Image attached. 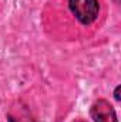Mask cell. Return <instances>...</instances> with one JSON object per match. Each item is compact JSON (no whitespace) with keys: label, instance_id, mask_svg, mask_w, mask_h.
Returning <instances> with one entry per match:
<instances>
[{"label":"cell","instance_id":"cell-1","mask_svg":"<svg viewBox=\"0 0 121 122\" xmlns=\"http://www.w3.org/2000/svg\"><path fill=\"white\" fill-rule=\"evenodd\" d=\"M67 6H68L70 13L83 26L93 24L100 16L98 0H68Z\"/></svg>","mask_w":121,"mask_h":122},{"label":"cell","instance_id":"cell-2","mask_svg":"<svg viewBox=\"0 0 121 122\" xmlns=\"http://www.w3.org/2000/svg\"><path fill=\"white\" fill-rule=\"evenodd\" d=\"M90 117L94 122H118L114 107L104 98H98L91 104Z\"/></svg>","mask_w":121,"mask_h":122},{"label":"cell","instance_id":"cell-3","mask_svg":"<svg viewBox=\"0 0 121 122\" xmlns=\"http://www.w3.org/2000/svg\"><path fill=\"white\" fill-rule=\"evenodd\" d=\"M6 117H7V122H38L29 108V105L20 99L14 101L9 107Z\"/></svg>","mask_w":121,"mask_h":122},{"label":"cell","instance_id":"cell-4","mask_svg":"<svg viewBox=\"0 0 121 122\" xmlns=\"http://www.w3.org/2000/svg\"><path fill=\"white\" fill-rule=\"evenodd\" d=\"M120 91H121V87H120V85H117V87L114 88V92H113V97H114V99H116V102H120V101H121Z\"/></svg>","mask_w":121,"mask_h":122},{"label":"cell","instance_id":"cell-5","mask_svg":"<svg viewBox=\"0 0 121 122\" xmlns=\"http://www.w3.org/2000/svg\"><path fill=\"white\" fill-rule=\"evenodd\" d=\"M111 1H113L116 6H120V0H111Z\"/></svg>","mask_w":121,"mask_h":122},{"label":"cell","instance_id":"cell-6","mask_svg":"<svg viewBox=\"0 0 121 122\" xmlns=\"http://www.w3.org/2000/svg\"><path fill=\"white\" fill-rule=\"evenodd\" d=\"M73 122H84V121H80V119H77V121H73Z\"/></svg>","mask_w":121,"mask_h":122}]
</instances>
